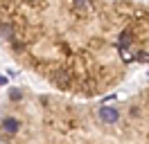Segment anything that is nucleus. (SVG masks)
I'll list each match as a JSON object with an SVG mask.
<instances>
[{
	"label": "nucleus",
	"instance_id": "f257e3e1",
	"mask_svg": "<svg viewBox=\"0 0 149 144\" xmlns=\"http://www.w3.org/2000/svg\"><path fill=\"white\" fill-rule=\"evenodd\" d=\"M124 0H0V43L45 86L74 99H100L122 86Z\"/></svg>",
	"mask_w": 149,
	"mask_h": 144
},
{
	"label": "nucleus",
	"instance_id": "f03ea898",
	"mask_svg": "<svg viewBox=\"0 0 149 144\" xmlns=\"http://www.w3.org/2000/svg\"><path fill=\"white\" fill-rule=\"evenodd\" d=\"M0 142L149 144V86L111 101L9 88L0 101Z\"/></svg>",
	"mask_w": 149,
	"mask_h": 144
},
{
	"label": "nucleus",
	"instance_id": "7ed1b4c3",
	"mask_svg": "<svg viewBox=\"0 0 149 144\" xmlns=\"http://www.w3.org/2000/svg\"><path fill=\"white\" fill-rule=\"evenodd\" d=\"M120 45L131 68H149V2L124 0V29L120 36Z\"/></svg>",
	"mask_w": 149,
	"mask_h": 144
}]
</instances>
